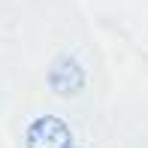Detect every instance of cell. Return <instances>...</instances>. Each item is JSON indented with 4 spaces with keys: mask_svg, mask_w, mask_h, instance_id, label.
<instances>
[{
    "mask_svg": "<svg viewBox=\"0 0 148 148\" xmlns=\"http://www.w3.org/2000/svg\"><path fill=\"white\" fill-rule=\"evenodd\" d=\"M24 148H73V133L58 115H39L27 124Z\"/></svg>",
    "mask_w": 148,
    "mask_h": 148,
    "instance_id": "cell-1",
    "label": "cell"
},
{
    "mask_svg": "<svg viewBox=\"0 0 148 148\" xmlns=\"http://www.w3.org/2000/svg\"><path fill=\"white\" fill-rule=\"evenodd\" d=\"M49 85L58 97H76L85 88V70L76 58L60 55L55 58V64L49 66Z\"/></svg>",
    "mask_w": 148,
    "mask_h": 148,
    "instance_id": "cell-2",
    "label": "cell"
}]
</instances>
